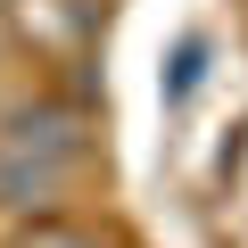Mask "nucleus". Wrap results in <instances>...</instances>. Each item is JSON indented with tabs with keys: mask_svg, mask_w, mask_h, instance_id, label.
<instances>
[{
	"mask_svg": "<svg viewBox=\"0 0 248 248\" xmlns=\"http://www.w3.org/2000/svg\"><path fill=\"white\" fill-rule=\"evenodd\" d=\"M58 182H66V157H58V149L0 141V207H42Z\"/></svg>",
	"mask_w": 248,
	"mask_h": 248,
	"instance_id": "f257e3e1",
	"label": "nucleus"
}]
</instances>
